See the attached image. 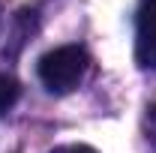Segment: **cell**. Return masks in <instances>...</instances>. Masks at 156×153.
Masks as SVG:
<instances>
[{
    "label": "cell",
    "instance_id": "obj_4",
    "mask_svg": "<svg viewBox=\"0 0 156 153\" xmlns=\"http://www.w3.org/2000/svg\"><path fill=\"white\" fill-rule=\"evenodd\" d=\"M144 129H147V141L153 144V150H156V105L147 111V120H144Z\"/></svg>",
    "mask_w": 156,
    "mask_h": 153
},
{
    "label": "cell",
    "instance_id": "obj_6",
    "mask_svg": "<svg viewBox=\"0 0 156 153\" xmlns=\"http://www.w3.org/2000/svg\"><path fill=\"white\" fill-rule=\"evenodd\" d=\"M144 6H156V0H144Z\"/></svg>",
    "mask_w": 156,
    "mask_h": 153
},
{
    "label": "cell",
    "instance_id": "obj_2",
    "mask_svg": "<svg viewBox=\"0 0 156 153\" xmlns=\"http://www.w3.org/2000/svg\"><path fill=\"white\" fill-rule=\"evenodd\" d=\"M135 60L144 69H156V6H141L138 12Z\"/></svg>",
    "mask_w": 156,
    "mask_h": 153
},
{
    "label": "cell",
    "instance_id": "obj_1",
    "mask_svg": "<svg viewBox=\"0 0 156 153\" xmlns=\"http://www.w3.org/2000/svg\"><path fill=\"white\" fill-rule=\"evenodd\" d=\"M87 51L81 45H60L39 57V81L51 93H69L87 72Z\"/></svg>",
    "mask_w": 156,
    "mask_h": 153
},
{
    "label": "cell",
    "instance_id": "obj_3",
    "mask_svg": "<svg viewBox=\"0 0 156 153\" xmlns=\"http://www.w3.org/2000/svg\"><path fill=\"white\" fill-rule=\"evenodd\" d=\"M18 96H21L18 81L12 75H3V72H0V114H6V111L18 102Z\"/></svg>",
    "mask_w": 156,
    "mask_h": 153
},
{
    "label": "cell",
    "instance_id": "obj_5",
    "mask_svg": "<svg viewBox=\"0 0 156 153\" xmlns=\"http://www.w3.org/2000/svg\"><path fill=\"white\" fill-rule=\"evenodd\" d=\"M51 153H96L90 144H63V147H54Z\"/></svg>",
    "mask_w": 156,
    "mask_h": 153
}]
</instances>
